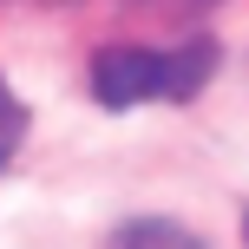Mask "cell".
I'll use <instances>...</instances> for the list:
<instances>
[{"mask_svg": "<svg viewBox=\"0 0 249 249\" xmlns=\"http://www.w3.org/2000/svg\"><path fill=\"white\" fill-rule=\"evenodd\" d=\"M216 72V46L190 39V46H105L92 53V99L105 112H131V105H184L203 92V79Z\"/></svg>", "mask_w": 249, "mask_h": 249, "instance_id": "obj_1", "label": "cell"}, {"mask_svg": "<svg viewBox=\"0 0 249 249\" xmlns=\"http://www.w3.org/2000/svg\"><path fill=\"white\" fill-rule=\"evenodd\" d=\"M105 249H203V243L190 236L184 223H171V216H131V223L112 230Z\"/></svg>", "mask_w": 249, "mask_h": 249, "instance_id": "obj_2", "label": "cell"}, {"mask_svg": "<svg viewBox=\"0 0 249 249\" xmlns=\"http://www.w3.org/2000/svg\"><path fill=\"white\" fill-rule=\"evenodd\" d=\"M20 138H26V105H20V92H13L7 79H0V171L13 164Z\"/></svg>", "mask_w": 249, "mask_h": 249, "instance_id": "obj_3", "label": "cell"}, {"mask_svg": "<svg viewBox=\"0 0 249 249\" xmlns=\"http://www.w3.org/2000/svg\"><path fill=\"white\" fill-rule=\"evenodd\" d=\"M144 7H164V13H203V7H216V0H144Z\"/></svg>", "mask_w": 249, "mask_h": 249, "instance_id": "obj_4", "label": "cell"}, {"mask_svg": "<svg viewBox=\"0 0 249 249\" xmlns=\"http://www.w3.org/2000/svg\"><path fill=\"white\" fill-rule=\"evenodd\" d=\"M243 236H249V216H243Z\"/></svg>", "mask_w": 249, "mask_h": 249, "instance_id": "obj_5", "label": "cell"}]
</instances>
